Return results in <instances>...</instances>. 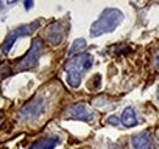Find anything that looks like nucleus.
<instances>
[{"instance_id":"obj_16","label":"nucleus","mask_w":159,"mask_h":149,"mask_svg":"<svg viewBox=\"0 0 159 149\" xmlns=\"http://www.w3.org/2000/svg\"><path fill=\"white\" fill-rule=\"evenodd\" d=\"M157 93H158L157 95H158V99H159V86H158V91H157Z\"/></svg>"},{"instance_id":"obj_17","label":"nucleus","mask_w":159,"mask_h":149,"mask_svg":"<svg viewBox=\"0 0 159 149\" xmlns=\"http://www.w3.org/2000/svg\"><path fill=\"white\" fill-rule=\"evenodd\" d=\"M82 149H91V148H82Z\"/></svg>"},{"instance_id":"obj_6","label":"nucleus","mask_w":159,"mask_h":149,"mask_svg":"<svg viewBox=\"0 0 159 149\" xmlns=\"http://www.w3.org/2000/svg\"><path fill=\"white\" fill-rule=\"evenodd\" d=\"M92 64H93V56L88 53H83V54H80L70 59L65 65V70L74 69V70L82 72L84 70H88L92 66Z\"/></svg>"},{"instance_id":"obj_15","label":"nucleus","mask_w":159,"mask_h":149,"mask_svg":"<svg viewBox=\"0 0 159 149\" xmlns=\"http://www.w3.org/2000/svg\"><path fill=\"white\" fill-rule=\"evenodd\" d=\"M157 62H158V67H159V55L157 56Z\"/></svg>"},{"instance_id":"obj_3","label":"nucleus","mask_w":159,"mask_h":149,"mask_svg":"<svg viewBox=\"0 0 159 149\" xmlns=\"http://www.w3.org/2000/svg\"><path fill=\"white\" fill-rule=\"evenodd\" d=\"M39 26H40V20H38V21H34V22H32V23H30V25H23V26H21L19 28H16L15 31H12V32L7 36L5 43H4L2 54H7V53L10 52V49L12 48V45H14V43L16 42L17 38L32 34L33 32H36V31L39 28Z\"/></svg>"},{"instance_id":"obj_1","label":"nucleus","mask_w":159,"mask_h":149,"mask_svg":"<svg viewBox=\"0 0 159 149\" xmlns=\"http://www.w3.org/2000/svg\"><path fill=\"white\" fill-rule=\"evenodd\" d=\"M124 20V14L118 9H105L99 19L91 26V36L92 37H99L102 34L110 33L115 31V28L119 26Z\"/></svg>"},{"instance_id":"obj_18","label":"nucleus","mask_w":159,"mask_h":149,"mask_svg":"<svg viewBox=\"0 0 159 149\" xmlns=\"http://www.w3.org/2000/svg\"><path fill=\"white\" fill-rule=\"evenodd\" d=\"M0 7H1V1H0Z\"/></svg>"},{"instance_id":"obj_7","label":"nucleus","mask_w":159,"mask_h":149,"mask_svg":"<svg viewBox=\"0 0 159 149\" xmlns=\"http://www.w3.org/2000/svg\"><path fill=\"white\" fill-rule=\"evenodd\" d=\"M132 146L135 149H154V142L148 132H142L132 137Z\"/></svg>"},{"instance_id":"obj_4","label":"nucleus","mask_w":159,"mask_h":149,"mask_svg":"<svg viewBox=\"0 0 159 149\" xmlns=\"http://www.w3.org/2000/svg\"><path fill=\"white\" fill-rule=\"evenodd\" d=\"M44 106H45V103H44V99L37 97L34 98L33 100H31L30 103H27L26 105H23L20 110V117L23 120H34L39 116L42 112L44 111Z\"/></svg>"},{"instance_id":"obj_8","label":"nucleus","mask_w":159,"mask_h":149,"mask_svg":"<svg viewBox=\"0 0 159 149\" xmlns=\"http://www.w3.org/2000/svg\"><path fill=\"white\" fill-rule=\"evenodd\" d=\"M47 39L52 45H58L64 38V28L60 23H53L47 28Z\"/></svg>"},{"instance_id":"obj_13","label":"nucleus","mask_w":159,"mask_h":149,"mask_svg":"<svg viewBox=\"0 0 159 149\" xmlns=\"http://www.w3.org/2000/svg\"><path fill=\"white\" fill-rule=\"evenodd\" d=\"M108 122L109 124H111V125H118L119 124V117L118 116H115V115H113V116H110V117H108Z\"/></svg>"},{"instance_id":"obj_12","label":"nucleus","mask_w":159,"mask_h":149,"mask_svg":"<svg viewBox=\"0 0 159 149\" xmlns=\"http://www.w3.org/2000/svg\"><path fill=\"white\" fill-rule=\"evenodd\" d=\"M86 44H87V43H86V40H84L83 38L76 39V40L72 43V47H71L70 50H69V55H74V54L81 52L83 48H86Z\"/></svg>"},{"instance_id":"obj_9","label":"nucleus","mask_w":159,"mask_h":149,"mask_svg":"<svg viewBox=\"0 0 159 149\" xmlns=\"http://www.w3.org/2000/svg\"><path fill=\"white\" fill-rule=\"evenodd\" d=\"M58 144H59L58 137H47L33 143L30 149H54Z\"/></svg>"},{"instance_id":"obj_2","label":"nucleus","mask_w":159,"mask_h":149,"mask_svg":"<svg viewBox=\"0 0 159 149\" xmlns=\"http://www.w3.org/2000/svg\"><path fill=\"white\" fill-rule=\"evenodd\" d=\"M43 52V42L40 40L39 38L33 39L32 45L30 48V50L27 52V54L21 59V61H19V64L16 65V72H21V71H27L33 69L38 60H39L40 55Z\"/></svg>"},{"instance_id":"obj_5","label":"nucleus","mask_w":159,"mask_h":149,"mask_svg":"<svg viewBox=\"0 0 159 149\" xmlns=\"http://www.w3.org/2000/svg\"><path fill=\"white\" fill-rule=\"evenodd\" d=\"M66 117L89 122L93 120V114L83 103H76L66 109Z\"/></svg>"},{"instance_id":"obj_10","label":"nucleus","mask_w":159,"mask_h":149,"mask_svg":"<svg viewBox=\"0 0 159 149\" xmlns=\"http://www.w3.org/2000/svg\"><path fill=\"white\" fill-rule=\"evenodd\" d=\"M121 122H122V125L126 126V127H134V126L137 125L136 114H135V110H134L131 106L125 108V110L122 111V115H121Z\"/></svg>"},{"instance_id":"obj_14","label":"nucleus","mask_w":159,"mask_h":149,"mask_svg":"<svg viewBox=\"0 0 159 149\" xmlns=\"http://www.w3.org/2000/svg\"><path fill=\"white\" fill-rule=\"evenodd\" d=\"M33 4H34L33 1H25V6H26V9H27V10H28V9H31V7L33 6Z\"/></svg>"},{"instance_id":"obj_11","label":"nucleus","mask_w":159,"mask_h":149,"mask_svg":"<svg viewBox=\"0 0 159 149\" xmlns=\"http://www.w3.org/2000/svg\"><path fill=\"white\" fill-rule=\"evenodd\" d=\"M67 72V83L72 87V88H77L81 84V72L74 69H69L66 70Z\"/></svg>"}]
</instances>
